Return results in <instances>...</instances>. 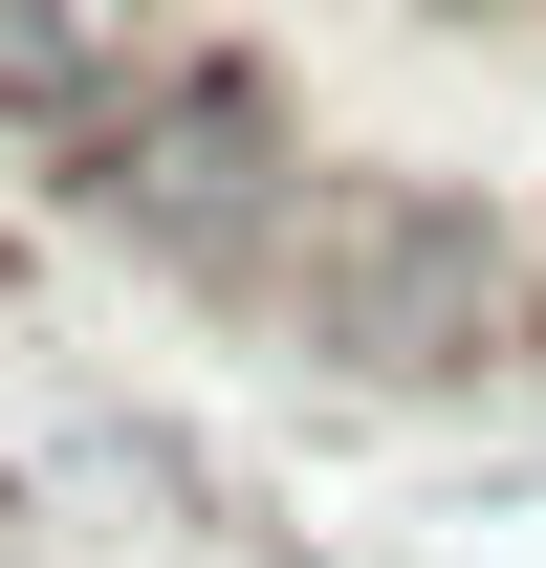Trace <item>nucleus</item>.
I'll return each mask as SVG.
<instances>
[{"instance_id": "obj_2", "label": "nucleus", "mask_w": 546, "mask_h": 568, "mask_svg": "<svg viewBox=\"0 0 546 568\" xmlns=\"http://www.w3.org/2000/svg\"><path fill=\"white\" fill-rule=\"evenodd\" d=\"M67 175H88V219H132L153 263L241 284V306H263V284H284V241L328 219V197H306V153H284V110H263V67H219V44L153 88L110 153H67Z\"/></svg>"}, {"instance_id": "obj_1", "label": "nucleus", "mask_w": 546, "mask_h": 568, "mask_svg": "<svg viewBox=\"0 0 546 568\" xmlns=\"http://www.w3.org/2000/svg\"><path fill=\"white\" fill-rule=\"evenodd\" d=\"M263 306H284L328 372H372V394H437V372L546 351V241L481 219V197H394V175H350V197L284 241Z\"/></svg>"}, {"instance_id": "obj_3", "label": "nucleus", "mask_w": 546, "mask_h": 568, "mask_svg": "<svg viewBox=\"0 0 546 568\" xmlns=\"http://www.w3.org/2000/svg\"><path fill=\"white\" fill-rule=\"evenodd\" d=\"M175 67H198V44H175L153 0H0V132H44V153H110Z\"/></svg>"}]
</instances>
